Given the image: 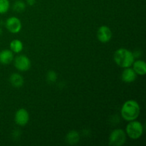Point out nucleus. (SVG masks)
Returning a JSON list of instances; mask_svg holds the SVG:
<instances>
[{
	"label": "nucleus",
	"mask_w": 146,
	"mask_h": 146,
	"mask_svg": "<svg viewBox=\"0 0 146 146\" xmlns=\"http://www.w3.org/2000/svg\"><path fill=\"white\" fill-rule=\"evenodd\" d=\"M141 108L138 103L134 100H129L124 103L121 108V116L127 121H134L140 115Z\"/></svg>",
	"instance_id": "f257e3e1"
},
{
	"label": "nucleus",
	"mask_w": 146,
	"mask_h": 146,
	"mask_svg": "<svg viewBox=\"0 0 146 146\" xmlns=\"http://www.w3.org/2000/svg\"><path fill=\"white\" fill-rule=\"evenodd\" d=\"M114 61L115 64L121 68L131 67L135 61L133 53L126 48H118L114 54Z\"/></svg>",
	"instance_id": "f03ea898"
},
{
	"label": "nucleus",
	"mask_w": 146,
	"mask_h": 146,
	"mask_svg": "<svg viewBox=\"0 0 146 146\" xmlns=\"http://www.w3.org/2000/svg\"><path fill=\"white\" fill-rule=\"evenodd\" d=\"M143 133V127L141 123L134 121H129L126 126V134L131 139L136 140L141 138Z\"/></svg>",
	"instance_id": "7ed1b4c3"
},
{
	"label": "nucleus",
	"mask_w": 146,
	"mask_h": 146,
	"mask_svg": "<svg viewBox=\"0 0 146 146\" xmlns=\"http://www.w3.org/2000/svg\"><path fill=\"white\" fill-rule=\"evenodd\" d=\"M126 141V134L122 129H115L111 132L109 136V145L121 146Z\"/></svg>",
	"instance_id": "20e7f679"
},
{
	"label": "nucleus",
	"mask_w": 146,
	"mask_h": 146,
	"mask_svg": "<svg viewBox=\"0 0 146 146\" xmlns=\"http://www.w3.org/2000/svg\"><path fill=\"white\" fill-rule=\"evenodd\" d=\"M31 61L24 55L17 56L14 60L16 68L20 71H27L31 68Z\"/></svg>",
	"instance_id": "39448f33"
},
{
	"label": "nucleus",
	"mask_w": 146,
	"mask_h": 146,
	"mask_svg": "<svg viewBox=\"0 0 146 146\" xmlns=\"http://www.w3.org/2000/svg\"><path fill=\"white\" fill-rule=\"evenodd\" d=\"M6 28L12 34H17L21 29V22L19 19L15 17H9L6 21Z\"/></svg>",
	"instance_id": "423d86ee"
},
{
	"label": "nucleus",
	"mask_w": 146,
	"mask_h": 146,
	"mask_svg": "<svg viewBox=\"0 0 146 146\" xmlns=\"http://www.w3.org/2000/svg\"><path fill=\"white\" fill-rule=\"evenodd\" d=\"M14 121L16 123L20 126H24L27 125L29 121V114L28 111L24 108L19 109L15 113Z\"/></svg>",
	"instance_id": "0eeeda50"
},
{
	"label": "nucleus",
	"mask_w": 146,
	"mask_h": 146,
	"mask_svg": "<svg viewBox=\"0 0 146 146\" xmlns=\"http://www.w3.org/2000/svg\"><path fill=\"white\" fill-rule=\"evenodd\" d=\"M97 38L102 43H107L112 38V31L107 26H101L97 31Z\"/></svg>",
	"instance_id": "6e6552de"
},
{
	"label": "nucleus",
	"mask_w": 146,
	"mask_h": 146,
	"mask_svg": "<svg viewBox=\"0 0 146 146\" xmlns=\"http://www.w3.org/2000/svg\"><path fill=\"white\" fill-rule=\"evenodd\" d=\"M137 78V74L134 71L133 68L128 67V68H125L124 71L122 72L121 74V79L125 83H132L135 81Z\"/></svg>",
	"instance_id": "1a4fd4ad"
},
{
	"label": "nucleus",
	"mask_w": 146,
	"mask_h": 146,
	"mask_svg": "<svg viewBox=\"0 0 146 146\" xmlns=\"http://www.w3.org/2000/svg\"><path fill=\"white\" fill-rule=\"evenodd\" d=\"M14 59V54L11 50L4 49L0 51V64L7 65Z\"/></svg>",
	"instance_id": "9d476101"
},
{
	"label": "nucleus",
	"mask_w": 146,
	"mask_h": 146,
	"mask_svg": "<svg viewBox=\"0 0 146 146\" xmlns=\"http://www.w3.org/2000/svg\"><path fill=\"white\" fill-rule=\"evenodd\" d=\"M132 66L133 69L136 73L137 75L143 76L146 74V64L144 61L142 60L134 61Z\"/></svg>",
	"instance_id": "9b49d317"
},
{
	"label": "nucleus",
	"mask_w": 146,
	"mask_h": 146,
	"mask_svg": "<svg viewBox=\"0 0 146 146\" xmlns=\"http://www.w3.org/2000/svg\"><path fill=\"white\" fill-rule=\"evenodd\" d=\"M9 81L11 86L15 88H20L24 85V78L22 76L17 73H14L10 76Z\"/></svg>",
	"instance_id": "f8f14e48"
},
{
	"label": "nucleus",
	"mask_w": 146,
	"mask_h": 146,
	"mask_svg": "<svg viewBox=\"0 0 146 146\" xmlns=\"http://www.w3.org/2000/svg\"><path fill=\"white\" fill-rule=\"evenodd\" d=\"M80 135L77 131H71L66 136V141L70 145H75L79 141Z\"/></svg>",
	"instance_id": "ddd939ff"
},
{
	"label": "nucleus",
	"mask_w": 146,
	"mask_h": 146,
	"mask_svg": "<svg viewBox=\"0 0 146 146\" xmlns=\"http://www.w3.org/2000/svg\"><path fill=\"white\" fill-rule=\"evenodd\" d=\"M23 48H24V45H23L22 41L19 39H14L10 43V49L12 52L16 53V54L21 52L23 50Z\"/></svg>",
	"instance_id": "4468645a"
},
{
	"label": "nucleus",
	"mask_w": 146,
	"mask_h": 146,
	"mask_svg": "<svg viewBox=\"0 0 146 146\" xmlns=\"http://www.w3.org/2000/svg\"><path fill=\"white\" fill-rule=\"evenodd\" d=\"M26 9V4L23 1L18 0L13 4V9L16 12H23Z\"/></svg>",
	"instance_id": "2eb2a0df"
},
{
	"label": "nucleus",
	"mask_w": 146,
	"mask_h": 146,
	"mask_svg": "<svg viewBox=\"0 0 146 146\" xmlns=\"http://www.w3.org/2000/svg\"><path fill=\"white\" fill-rule=\"evenodd\" d=\"M10 7V3L9 0H0V14L7 13Z\"/></svg>",
	"instance_id": "dca6fc26"
},
{
	"label": "nucleus",
	"mask_w": 146,
	"mask_h": 146,
	"mask_svg": "<svg viewBox=\"0 0 146 146\" xmlns=\"http://www.w3.org/2000/svg\"><path fill=\"white\" fill-rule=\"evenodd\" d=\"M47 81L50 83H54L56 81L57 79V74H56L55 71H49L47 73L46 75Z\"/></svg>",
	"instance_id": "f3484780"
},
{
	"label": "nucleus",
	"mask_w": 146,
	"mask_h": 146,
	"mask_svg": "<svg viewBox=\"0 0 146 146\" xmlns=\"http://www.w3.org/2000/svg\"><path fill=\"white\" fill-rule=\"evenodd\" d=\"M27 3L29 6H34L36 3V0H27Z\"/></svg>",
	"instance_id": "a211bd4d"
},
{
	"label": "nucleus",
	"mask_w": 146,
	"mask_h": 146,
	"mask_svg": "<svg viewBox=\"0 0 146 146\" xmlns=\"http://www.w3.org/2000/svg\"><path fill=\"white\" fill-rule=\"evenodd\" d=\"M1 34H2V29H1L0 28V35H1Z\"/></svg>",
	"instance_id": "6ab92c4d"
}]
</instances>
